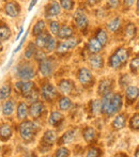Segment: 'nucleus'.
Segmentation results:
<instances>
[{
    "instance_id": "f257e3e1",
    "label": "nucleus",
    "mask_w": 139,
    "mask_h": 157,
    "mask_svg": "<svg viewBox=\"0 0 139 157\" xmlns=\"http://www.w3.org/2000/svg\"><path fill=\"white\" fill-rule=\"evenodd\" d=\"M129 59V50L126 48H118L111 56L109 57L108 64L114 70L122 68L127 63Z\"/></svg>"
},
{
    "instance_id": "f03ea898",
    "label": "nucleus",
    "mask_w": 139,
    "mask_h": 157,
    "mask_svg": "<svg viewBox=\"0 0 139 157\" xmlns=\"http://www.w3.org/2000/svg\"><path fill=\"white\" fill-rule=\"evenodd\" d=\"M19 136L25 142H31L37 136V132L39 130V125L34 121L24 120L21 121L19 125Z\"/></svg>"
},
{
    "instance_id": "7ed1b4c3",
    "label": "nucleus",
    "mask_w": 139,
    "mask_h": 157,
    "mask_svg": "<svg viewBox=\"0 0 139 157\" xmlns=\"http://www.w3.org/2000/svg\"><path fill=\"white\" fill-rule=\"evenodd\" d=\"M29 61L30 60H26L21 62L15 67V75L21 80H31L35 77V67Z\"/></svg>"
},
{
    "instance_id": "20e7f679",
    "label": "nucleus",
    "mask_w": 139,
    "mask_h": 157,
    "mask_svg": "<svg viewBox=\"0 0 139 157\" xmlns=\"http://www.w3.org/2000/svg\"><path fill=\"white\" fill-rule=\"evenodd\" d=\"M41 94H42V97L44 98V101H48V103H52V101H55L56 99L59 98L58 89H57L52 83H49V82H46V83H44V85H42Z\"/></svg>"
},
{
    "instance_id": "39448f33",
    "label": "nucleus",
    "mask_w": 139,
    "mask_h": 157,
    "mask_svg": "<svg viewBox=\"0 0 139 157\" xmlns=\"http://www.w3.org/2000/svg\"><path fill=\"white\" fill-rule=\"evenodd\" d=\"M57 63L54 58H46L39 62V71L43 77H50L56 70Z\"/></svg>"
},
{
    "instance_id": "423d86ee",
    "label": "nucleus",
    "mask_w": 139,
    "mask_h": 157,
    "mask_svg": "<svg viewBox=\"0 0 139 157\" xmlns=\"http://www.w3.org/2000/svg\"><path fill=\"white\" fill-rule=\"evenodd\" d=\"M77 79L80 82V85L85 88H89L93 86L94 77L92 72L88 67H80L77 73Z\"/></svg>"
},
{
    "instance_id": "0eeeda50",
    "label": "nucleus",
    "mask_w": 139,
    "mask_h": 157,
    "mask_svg": "<svg viewBox=\"0 0 139 157\" xmlns=\"http://www.w3.org/2000/svg\"><path fill=\"white\" fill-rule=\"evenodd\" d=\"M46 112V107L43 101H37L34 103H31V106L28 108V114L31 117L33 120H39L43 117V114Z\"/></svg>"
},
{
    "instance_id": "6e6552de",
    "label": "nucleus",
    "mask_w": 139,
    "mask_h": 157,
    "mask_svg": "<svg viewBox=\"0 0 139 157\" xmlns=\"http://www.w3.org/2000/svg\"><path fill=\"white\" fill-rule=\"evenodd\" d=\"M58 140V132L56 130H52V129H48L44 132L43 135V138H42V147H45L44 152H47L48 150L50 149L52 145L55 144V142Z\"/></svg>"
},
{
    "instance_id": "1a4fd4ad",
    "label": "nucleus",
    "mask_w": 139,
    "mask_h": 157,
    "mask_svg": "<svg viewBox=\"0 0 139 157\" xmlns=\"http://www.w3.org/2000/svg\"><path fill=\"white\" fill-rule=\"evenodd\" d=\"M79 39L76 36H71L69 39H65L64 42L60 43L59 45H57L56 50L58 54H67L70 49L75 48L79 44Z\"/></svg>"
},
{
    "instance_id": "9d476101",
    "label": "nucleus",
    "mask_w": 139,
    "mask_h": 157,
    "mask_svg": "<svg viewBox=\"0 0 139 157\" xmlns=\"http://www.w3.org/2000/svg\"><path fill=\"white\" fill-rule=\"evenodd\" d=\"M15 88L21 94V96H24L26 98L32 91L35 90V83L30 80H21L18 82H16Z\"/></svg>"
},
{
    "instance_id": "9b49d317",
    "label": "nucleus",
    "mask_w": 139,
    "mask_h": 157,
    "mask_svg": "<svg viewBox=\"0 0 139 157\" xmlns=\"http://www.w3.org/2000/svg\"><path fill=\"white\" fill-rule=\"evenodd\" d=\"M74 21L76 24V27L80 30L81 32L87 31L88 25H89V19L87 15L83 13V10H77L74 14Z\"/></svg>"
},
{
    "instance_id": "f8f14e48",
    "label": "nucleus",
    "mask_w": 139,
    "mask_h": 157,
    "mask_svg": "<svg viewBox=\"0 0 139 157\" xmlns=\"http://www.w3.org/2000/svg\"><path fill=\"white\" fill-rule=\"evenodd\" d=\"M139 89L137 86H129L125 88V101L129 105L134 104L138 99Z\"/></svg>"
},
{
    "instance_id": "ddd939ff",
    "label": "nucleus",
    "mask_w": 139,
    "mask_h": 157,
    "mask_svg": "<svg viewBox=\"0 0 139 157\" xmlns=\"http://www.w3.org/2000/svg\"><path fill=\"white\" fill-rule=\"evenodd\" d=\"M60 13H61V6H60V4L57 1H55V0H52V2H49V3L46 6V9H45L46 18L56 17V16H58Z\"/></svg>"
},
{
    "instance_id": "4468645a",
    "label": "nucleus",
    "mask_w": 139,
    "mask_h": 157,
    "mask_svg": "<svg viewBox=\"0 0 139 157\" xmlns=\"http://www.w3.org/2000/svg\"><path fill=\"white\" fill-rule=\"evenodd\" d=\"M4 12L8 16L14 18V17L18 16L21 13V6L16 1H9L4 6Z\"/></svg>"
},
{
    "instance_id": "2eb2a0df",
    "label": "nucleus",
    "mask_w": 139,
    "mask_h": 157,
    "mask_svg": "<svg viewBox=\"0 0 139 157\" xmlns=\"http://www.w3.org/2000/svg\"><path fill=\"white\" fill-rule=\"evenodd\" d=\"M112 88H114V80L110 78H105L102 79L100 81V85H98V95H104L107 92L112 91Z\"/></svg>"
},
{
    "instance_id": "dca6fc26",
    "label": "nucleus",
    "mask_w": 139,
    "mask_h": 157,
    "mask_svg": "<svg viewBox=\"0 0 139 157\" xmlns=\"http://www.w3.org/2000/svg\"><path fill=\"white\" fill-rule=\"evenodd\" d=\"M58 89L59 92H61L63 95H70L74 90V85L73 81L70 79H62L59 81L58 83Z\"/></svg>"
},
{
    "instance_id": "f3484780",
    "label": "nucleus",
    "mask_w": 139,
    "mask_h": 157,
    "mask_svg": "<svg viewBox=\"0 0 139 157\" xmlns=\"http://www.w3.org/2000/svg\"><path fill=\"white\" fill-rule=\"evenodd\" d=\"M63 120H64L63 114L60 111L55 110V111L50 112L49 117H48V124L50 126H54V127H58L63 122Z\"/></svg>"
},
{
    "instance_id": "a211bd4d",
    "label": "nucleus",
    "mask_w": 139,
    "mask_h": 157,
    "mask_svg": "<svg viewBox=\"0 0 139 157\" xmlns=\"http://www.w3.org/2000/svg\"><path fill=\"white\" fill-rule=\"evenodd\" d=\"M88 62H89L90 66L94 70H101V68L104 67V59L98 54H91Z\"/></svg>"
},
{
    "instance_id": "6ab92c4d",
    "label": "nucleus",
    "mask_w": 139,
    "mask_h": 157,
    "mask_svg": "<svg viewBox=\"0 0 139 157\" xmlns=\"http://www.w3.org/2000/svg\"><path fill=\"white\" fill-rule=\"evenodd\" d=\"M126 114L125 113H119L114 117V119L112 120L111 126L114 130H121L125 127L126 125Z\"/></svg>"
},
{
    "instance_id": "aec40b11",
    "label": "nucleus",
    "mask_w": 139,
    "mask_h": 157,
    "mask_svg": "<svg viewBox=\"0 0 139 157\" xmlns=\"http://www.w3.org/2000/svg\"><path fill=\"white\" fill-rule=\"evenodd\" d=\"M13 135V129L10 124L8 123H3L0 125V140L3 142H8Z\"/></svg>"
},
{
    "instance_id": "412c9836",
    "label": "nucleus",
    "mask_w": 139,
    "mask_h": 157,
    "mask_svg": "<svg viewBox=\"0 0 139 157\" xmlns=\"http://www.w3.org/2000/svg\"><path fill=\"white\" fill-rule=\"evenodd\" d=\"M76 136H77V130H75V129L67 130V132L61 136L60 140H59V144L62 145V144H70V143H73L76 140Z\"/></svg>"
},
{
    "instance_id": "4be33fe9",
    "label": "nucleus",
    "mask_w": 139,
    "mask_h": 157,
    "mask_svg": "<svg viewBox=\"0 0 139 157\" xmlns=\"http://www.w3.org/2000/svg\"><path fill=\"white\" fill-rule=\"evenodd\" d=\"M87 49L90 54H98L102 52L103 45L95 39V37H91L87 44Z\"/></svg>"
},
{
    "instance_id": "5701e85b",
    "label": "nucleus",
    "mask_w": 139,
    "mask_h": 157,
    "mask_svg": "<svg viewBox=\"0 0 139 157\" xmlns=\"http://www.w3.org/2000/svg\"><path fill=\"white\" fill-rule=\"evenodd\" d=\"M28 106L25 101H21V103L17 105V109H16V117L18 121H24L27 120L28 118Z\"/></svg>"
},
{
    "instance_id": "b1692460",
    "label": "nucleus",
    "mask_w": 139,
    "mask_h": 157,
    "mask_svg": "<svg viewBox=\"0 0 139 157\" xmlns=\"http://www.w3.org/2000/svg\"><path fill=\"white\" fill-rule=\"evenodd\" d=\"M83 137L87 143H92L96 138V132L92 126H88L83 129Z\"/></svg>"
},
{
    "instance_id": "393cba45",
    "label": "nucleus",
    "mask_w": 139,
    "mask_h": 157,
    "mask_svg": "<svg viewBox=\"0 0 139 157\" xmlns=\"http://www.w3.org/2000/svg\"><path fill=\"white\" fill-rule=\"evenodd\" d=\"M58 106L61 111H68V110H70L72 108L73 103L67 95H63V96L58 98Z\"/></svg>"
},
{
    "instance_id": "a878e982",
    "label": "nucleus",
    "mask_w": 139,
    "mask_h": 157,
    "mask_svg": "<svg viewBox=\"0 0 139 157\" xmlns=\"http://www.w3.org/2000/svg\"><path fill=\"white\" fill-rule=\"evenodd\" d=\"M15 110V101L12 99H6L2 105V112L6 117H11L14 113Z\"/></svg>"
},
{
    "instance_id": "bb28decb",
    "label": "nucleus",
    "mask_w": 139,
    "mask_h": 157,
    "mask_svg": "<svg viewBox=\"0 0 139 157\" xmlns=\"http://www.w3.org/2000/svg\"><path fill=\"white\" fill-rule=\"evenodd\" d=\"M50 34L47 32H42L40 33L39 35H37L35 36V46L39 48H44V46H45L46 42H47V40L49 39Z\"/></svg>"
},
{
    "instance_id": "cd10ccee",
    "label": "nucleus",
    "mask_w": 139,
    "mask_h": 157,
    "mask_svg": "<svg viewBox=\"0 0 139 157\" xmlns=\"http://www.w3.org/2000/svg\"><path fill=\"white\" fill-rule=\"evenodd\" d=\"M11 94H12V87L10 83H4L1 88H0V101H6L10 98Z\"/></svg>"
},
{
    "instance_id": "c85d7f7f",
    "label": "nucleus",
    "mask_w": 139,
    "mask_h": 157,
    "mask_svg": "<svg viewBox=\"0 0 139 157\" xmlns=\"http://www.w3.org/2000/svg\"><path fill=\"white\" fill-rule=\"evenodd\" d=\"M73 34H74V31L70 26H62V28H60V30H59L57 36L60 40H65L73 36Z\"/></svg>"
},
{
    "instance_id": "c756f323",
    "label": "nucleus",
    "mask_w": 139,
    "mask_h": 157,
    "mask_svg": "<svg viewBox=\"0 0 139 157\" xmlns=\"http://www.w3.org/2000/svg\"><path fill=\"white\" fill-rule=\"evenodd\" d=\"M91 112L94 116H100L103 113V104L102 101L95 99L91 103Z\"/></svg>"
},
{
    "instance_id": "7c9ffc66",
    "label": "nucleus",
    "mask_w": 139,
    "mask_h": 157,
    "mask_svg": "<svg viewBox=\"0 0 139 157\" xmlns=\"http://www.w3.org/2000/svg\"><path fill=\"white\" fill-rule=\"evenodd\" d=\"M121 27V18L120 17H116L112 21H110L109 23L107 24V29L109 30L110 32H116L120 29Z\"/></svg>"
},
{
    "instance_id": "2f4dec72",
    "label": "nucleus",
    "mask_w": 139,
    "mask_h": 157,
    "mask_svg": "<svg viewBox=\"0 0 139 157\" xmlns=\"http://www.w3.org/2000/svg\"><path fill=\"white\" fill-rule=\"evenodd\" d=\"M57 45H58L57 40L55 39L52 35H50L49 39H48L47 42H46L45 46H44V49H45V52H54V50H56Z\"/></svg>"
},
{
    "instance_id": "473e14b6",
    "label": "nucleus",
    "mask_w": 139,
    "mask_h": 157,
    "mask_svg": "<svg viewBox=\"0 0 139 157\" xmlns=\"http://www.w3.org/2000/svg\"><path fill=\"white\" fill-rule=\"evenodd\" d=\"M11 36V30L9 28V26H6V24H1L0 25V40L1 41H6Z\"/></svg>"
},
{
    "instance_id": "72a5a7b5",
    "label": "nucleus",
    "mask_w": 139,
    "mask_h": 157,
    "mask_svg": "<svg viewBox=\"0 0 139 157\" xmlns=\"http://www.w3.org/2000/svg\"><path fill=\"white\" fill-rule=\"evenodd\" d=\"M37 52V47L33 43H29V45L27 46L25 52H24V57H25L26 60H31L34 57V54Z\"/></svg>"
},
{
    "instance_id": "f704fd0d",
    "label": "nucleus",
    "mask_w": 139,
    "mask_h": 157,
    "mask_svg": "<svg viewBox=\"0 0 139 157\" xmlns=\"http://www.w3.org/2000/svg\"><path fill=\"white\" fill-rule=\"evenodd\" d=\"M95 39L100 42L101 44L103 45V47L107 44L108 42V35H107V32L105 31L104 29H98L96 31V35H95Z\"/></svg>"
},
{
    "instance_id": "c9c22d12",
    "label": "nucleus",
    "mask_w": 139,
    "mask_h": 157,
    "mask_svg": "<svg viewBox=\"0 0 139 157\" xmlns=\"http://www.w3.org/2000/svg\"><path fill=\"white\" fill-rule=\"evenodd\" d=\"M45 27H46V24H45V21H37V23H35V25L33 26V29H32V35L37 36V35H39L40 33L44 32Z\"/></svg>"
},
{
    "instance_id": "e433bc0d",
    "label": "nucleus",
    "mask_w": 139,
    "mask_h": 157,
    "mask_svg": "<svg viewBox=\"0 0 139 157\" xmlns=\"http://www.w3.org/2000/svg\"><path fill=\"white\" fill-rule=\"evenodd\" d=\"M131 81H132V79H131V77H129V75H127V74H123V75H121L120 78H119V85H120L121 88L125 89V88L129 86Z\"/></svg>"
},
{
    "instance_id": "4c0bfd02",
    "label": "nucleus",
    "mask_w": 139,
    "mask_h": 157,
    "mask_svg": "<svg viewBox=\"0 0 139 157\" xmlns=\"http://www.w3.org/2000/svg\"><path fill=\"white\" fill-rule=\"evenodd\" d=\"M129 128L132 130H136L137 132L139 128V117L138 113H135L132 116V118L129 119Z\"/></svg>"
},
{
    "instance_id": "58836bf2",
    "label": "nucleus",
    "mask_w": 139,
    "mask_h": 157,
    "mask_svg": "<svg viewBox=\"0 0 139 157\" xmlns=\"http://www.w3.org/2000/svg\"><path fill=\"white\" fill-rule=\"evenodd\" d=\"M136 31H137L136 26L134 25V24H129V25L126 26V29H125V35H126L129 39H134L136 35Z\"/></svg>"
},
{
    "instance_id": "ea45409f",
    "label": "nucleus",
    "mask_w": 139,
    "mask_h": 157,
    "mask_svg": "<svg viewBox=\"0 0 139 157\" xmlns=\"http://www.w3.org/2000/svg\"><path fill=\"white\" fill-rule=\"evenodd\" d=\"M74 6H75L74 0H61L60 1V6L67 11L73 10V9H74Z\"/></svg>"
},
{
    "instance_id": "a19ab883",
    "label": "nucleus",
    "mask_w": 139,
    "mask_h": 157,
    "mask_svg": "<svg viewBox=\"0 0 139 157\" xmlns=\"http://www.w3.org/2000/svg\"><path fill=\"white\" fill-rule=\"evenodd\" d=\"M49 30L52 35H57L60 30V24L56 21H52L49 23Z\"/></svg>"
},
{
    "instance_id": "79ce46f5",
    "label": "nucleus",
    "mask_w": 139,
    "mask_h": 157,
    "mask_svg": "<svg viewBox=\"0 0 139 157\" xmlns=\"http://www.w3.org/2000/svg\"><path fill=\"white\" fill-rule=\"evenodd\" d=\"M129 66H131V71H132V73H133L134 75H137V74H138V67H139V60H138V56H136L135 58L132 59V61H131V64H129Z\"/></svg>"
},
{
    "instance_id": "37998d69",
    "label": "nucleus",
    "mask_w": 139,
    "mask_h": 157,
    "mask_svg": "<svg viewBox=\"0 0 139 157\" xmlns=\"http://www.w3.org/2000/svg\"><path fill=\"white\" fill-rule=\"evenodd\" d=\"M55 156H58V157H65V156H70V150L67 149V147H59L58 150L56 151L55 153Z\"/></svg>"
},
{
    "instance_id": "c03bdc74",
    "label": "nucleus",
    "mask_w": 139,
    "mask_h": 157,
    "mask_svg": "<svg viewBox=\"0 0 139 157\" xmlns=\"http://www.w3.org/2000/svg\"><path fill=\"white\" fill-rule=\"evenodd\" d=\"M88 157H96V156H100L102 155V151L98 147H91V149L88 150L87 154H86Z\"/></svg>"
},
{
    "instance_id": "a18cd8bd",
    "label": "nucleus",
    "mask_w": 139,
    "mask_h": 157,
    "mask_svg": "<svg viewBox=\"0 0 139 157\" xmlns=\"http://www.w3.org/2000/svg\"><path fill=\"white\" fill-rule=\"evenodd\" d=\"M33 58L35 59V61H37V62H41V61H43L44 59H46L47 57H46V52H44V50H37L34 54V57Z\"/></svg>"
},
{
    "instance_id": "49530a36",
    "label": "nucleus",
    "mask_w": 139,
    "mask_h": 157,
    "mask_svg": "<svg viewBox=\"0 0 139 157\" xmlns=\"http://www.w3.org/2000/svg\"><path fill=\"white\" fill-rule=\"evenodd\" d=\"M28 33H29V30H28V31L25 33V35H24V37H23V39H21V43H19V45L17 46V47L14 49V52H13V55H15V54H16V52H18L19 50H21V48L24 46V43H25L26 39H27V36H28Z\"/></svg>"
},
{
    "instance_id": "de8ad7c7",
    "label": "nucleus",
    "mask_w": 139,
    "mask_h": 157,
    "mask_svg": "<svg viewBox=\"0 0 139 157\" xmlns=\"http://www.w3.org/2000/svg\"><path fill=\"white\" fill-rule=\"evenodd\" d=\"M107 3L111 9H117L120 4V0H107Z\"/></svg>"
},
{
    "instance_id": "09e8293b",
    "label": "nucleus",
    "mask_w": 139,
    "mask_h": 157,
    "mask_svg": "<svg viewBox=\"0 0 139 157\" xmlns=\"http://www.w3.org/2000/svg\"><path fill=\"white\" fill-rule=\"evenodd\" d=\"M135 1H137V0H124L123 3H124V6H126V8H131V6L135 3Z\"/></svg>"
},
{
    "instance_id": "8fccbe9b",
    "label": "nucleus",
    "mask_w": 139,
    "mask_h": 157,
    "mask_svg": "<svg viewBox=\"0 0 139 157\" xmlns=\"http://www.w3.org/2000/svg\"><path fill=\"white\" fill-rule=\"evenodd\" d=\"M37 0H31V2H30V4H29V9H28V10L31 11L32 9L34 8L35 4H37Z\"/></svg>"
},
{
    "instance_id": "3c124183",
    "label": "nucleus",
    "mask_w": 139,
    "mask_h": 157,
    "mask_svg": "<svg viewBox=\"0 0 139 157\" xmlns=\"http://www.w3.org/2000/svg\"><path fill=\"white\" fill-rule=\"evenodd\" d=\"M23 32H24V28L21 27V30H19V32H18V34H17V36H16V41H18L19 37H21V35L23 34Z\"/></svg>"
},
{
    "instance_id": "603ef678",
    "label": "nucleus",
    "mask_w": 139,
    "mask_h": 157,
    "mask_svg": "<svg viewBox=\"0 0 139 157\" xmlns=\"http://www.w3.org/2000/svg\"><path fill=\"white\" fill-rule=\"evenodd\" d=\"M98 1H100V0H88V2H89L90 6H94V4H96Z\"/></svg>"
},
{
    "instance_id": "864d4df0",
    "label": "nucleus",
    "mask_w": 139,
    "mask_h": 157,
    "mask_svg": "<svg viewBox=\"0 0 139 157\" xmlns=\"http://www.w3.org/2000/svg\"><path fill=\"white\" fill-rule=\"evenodd\" d=\"M1 48H2V47H1V43H0V49H1Z\"/></svg>"
},
{
    "instance_id": "5fc2aeb1",
    "label": "nucleus",
    "mask_w": 139,
    "mask_h": 157,
    "mask_svg": "<svg viewBox=\"0 0 139 157\" xmlns=\"http://www.w3.org/2000/svg\"><path fill=\"white\" fill-rule=\"evenodd\" d=\"M0 153H1V147H0Z\"/></svg>"
}]
</instances>
